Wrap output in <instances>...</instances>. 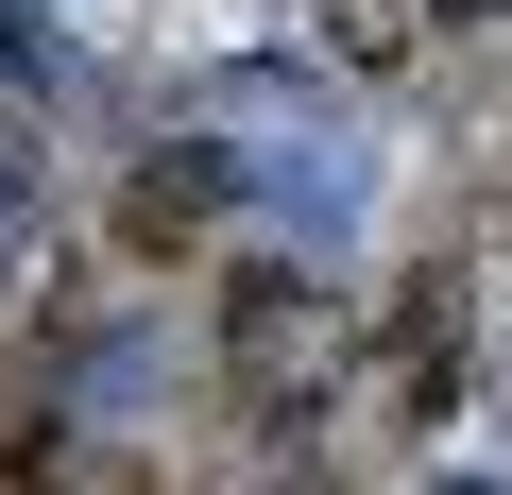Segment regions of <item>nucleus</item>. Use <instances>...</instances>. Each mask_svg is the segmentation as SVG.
I'll use <instances>...</instances> for the list:
<instances>
[{
  "mask_svg": "<svg viewBox=\"0 0 512 495\" xmlns=\"http://www.w3.org/2000/svg\"><path fill=\"white\" fill-rule=\"evenodd\" d=\"M205 222H222V171L205 154H137L120 171V257H205Z\"/></svg>",
  "mask_w": 512,
  "mask_h": 495,
  "instance_id": "obj_1",
  "label": "nucleus"
},
{
  "mask_svg": "<svg viewBox=\"0 0 512 495\" xmlns=\"http://www.w3.org/2000/svg\"><path fill=\"white\" fill-rule=\"evenodd\" d=\"M325 35H342L359 69H393V52H410V0H342V18H325Z\"/></svg>",
  "mask_w": 512,
  "mask_h": 495,
  "instance_id": "obj_2",
  "label": "nucleus"
},
{
  "mask_svg": "<svg viewBox=\"0 0 512 495\" xmlns=\"http://www.w3.org/2000/svg\"><path fill=\"white\" fill-rule=\"evenodd\" d=\"M427 18H461V35H495V18H512V0H427Z\"/></svg>",
  "mask_w": 512,
  "mask_h": 495,
  "instance_id": "obj_3",
  "label": "nucleus"
}]
</instances>
